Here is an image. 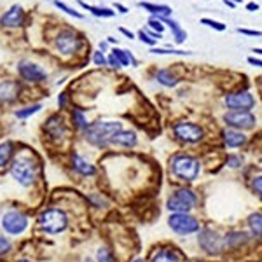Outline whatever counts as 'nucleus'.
Here are the masks:
<instances>
[{
    "instance_id": "1",
    "label": "nucleus",
    "mask_w": 262,
    "mask_h": 262,
    "mask_svg": "<svg viewBox=\"0 0 262 262\" xmlns=\"http://www.w3.org/2000/svg\"><path fill=\"white\" fill-rule=\"evenodd\" d=\"M122 129L121 122L114 121H98L86 128V140L96 147H107L110 144V138Z\"/></svg>"
},
{
    "instance_id": "2",
    "label": "nucleus",
    "mask_w": 262,
    "mask_h": 262,
    "mask_svg": "<svg viewBox=\"0 0 262 262\" xmlns=\"http://www.w3.org/2000/svg\"><path fill=\"white\" fill-rule=\"evenodd\" d=\"M11 173L18 180V184H21L23 187H30L37 177V165L28 156H19L11 166Z\"/></svg>"
},
{
    "instance_id": "3",
    "label": "nucleus",
    "mask_w": 262,
    "mask_h": 262,
    "mask_svg": "<svg viewBox=\"0 0 262 262\" xmlns=\"http://www.w3.org/2000/svg\"><path fill=\"white\" fill-rule=\"evenodd\" d=\"M172 168H173V173L177 175L180 180H187V182L196 180L198 175L201 172L200 161L190 156H175L172 161Z\"/></svg>"
},
{
    "instance_id": "4",
    "label": "nucleus",
    "mask_w": 262,
    "mask_h": 262,
    "mask_svg": "<svg viewBox=\"0 0 262 262\" xmlns=\"http://www.w3.org/2000/svg\"><path fill=\"white\" fill-rule=\"evenodd\" d=\"M39 225L49 234H59L67 229L69 225V218L59 210H46L39 217Z\"/></svg>"
},
{
    "instance_id": "5",
    "label": "nucleus",
    "mask_w": 262,
    "mask_h": 262,
    "mask_svg": "<svg viewBox=\"0 0 262 262\" xmlns=\"http://www.w3.org/2000/svg\"><path fill=\"white\" fill-rule=\"evenodd\" d=\"M196 205V194L190 189H178L168 200V210L175 213H187Z\"/></svg>"
},
{
    "instance_id": "6",
    "label": "nucleus",
    "mask_w": 262,
    "mask_h": 262,
    "mask_svg": "<svg viewBox=\"0 0 262 262\" xmlns=\"http://www.w3.org/2000/svg\"><path fill=\"white\" fill-rule=\"evenodd\" d=\"M168 225L172 227V231L180 234V236H187V234L200 231V222L190 217L189 213H173L168 218Z\"/></svg>"
},
{
    "instance_id": "7",
    "label": "nucleus",
    "mask_w": 262,
    "mask_h": 262,
    "mask_svg": "<svg viewBox=\"0 0 262 262\" xmlns=\"http://www.w3.org/2000/svg\"><path fill=\"white\" fill-rule=\"evenodd\" d=\"M54 47H56V51L61 53L63 56H70V54L79 51V47H81V39H79L77 34L72 30L59 31L56 39H54Z\"/></svg>"
},
{
    "instance_id": "8",
    "label": "nucleus",
    "mask_w": 262,
    "mask_h": 262,
    "mask_svg": "<svg viewBox=\"0 0 262 262\" xmlns=\"http://www.w3.org/2000/svg\"><path fill=\"white\" fill-rule=\"evenodd\" d=\"M225 105L231 110H243V112H250L255 107V98L248 91H236V93L225 94Z\"/></svg>"
},
{
    "instance_id": "9",
    "label": "nucleus",
    "mask_w": 262,
    "mask_h": 262,
    "mask_svg": "<svg viewBox=\"0 0 262 262\" xmlns=\"http://www.w3.org/2000/svg\"><path fill=\"white\" fill-rule=\"evenodd\" d=\"M2 227L4 231L9 234H21L28 227V218H26V215H23L21 212L11 210V212H7L2 217Z\"/></svg>"
},
{
    "instance_id": "10",
    "label": "nucleus",
    "mask_w": 262,
    "mask_h": 262,
    "mask_svg": "<svg viewBox=\"0 0 262 262\" xmlns=\"http://www.w3.org/2000/svg\"><path fill=\"white\" fill-rule=\"evenodd\" d=\"M224 121L233 129H248L255 126V116L252 112H243V110H231L224 116Z\"/></svg>"
},
{
    "instance_id": "11",
    "label": "nucleus",
    "mask_w": 262,
    "mask_h": 262,
    "mask_svg": "<svg viewBox=\"0 0 262 262\" xmlns=\"http://www.w3.org/2000/svg\"><path fill=\"white\" fill-rule=\"evenodd\" d=\"M18 72L23 81L26 82H42L47 79L46 70L42 67H39L37 63L28 61V59H23V61L18 63Z\"/></svg>"
},
{
    "instance_id": "12",
    "label": "nucleus",
    "mask_w": 262,
    "mask_h": 262,
    "mask_svg": "<svg viewBox=\"0 0 262 262\" xmlns=\"http://www.w3.org/2000/svg\"><path fill=\"white\" fill-rule=\"evenodd\" d=\"M175 135L180 138L182 142L187 144H196L203 138V129L194 122H177L175 124Z\"/></svg>"
},
{
    "instance_id": "13",
    "label": "nucleus",
    "mask_w": 262,
    "mask_h": 262,
    "mask_svg": "<svg viewBox=\"0 0 262 262\" xmlns=\"http://www.w3.org/2000/svg\"><path fill=\"white\" fill-rule=\"evenodd\" d=\"M198 241H200L201 248L206 250L208 253H218L224 248V238H220L215 231H210V229H205L200 234Z\"/></svg>"
},
{
    "instance_id": "14",
    "label": "nucleus",
    "mask_w": 262,
    "mask_h": 262,
    "mask_svg": "<svg viewBox=\"0 0 262 262\" xmlns=\"http://www.w3.org/2000/svg\"><path fill=\"white\" fill-rule=\"evenodd\" d=\"M25 21V11H23L21 6H13L7 13H4V16L0 18V25L6 26V28H18V26L23 25Z\"/></svg>"
},
{
    "instance_id": "15",
    "label": "nucleus",
    "mask_w": 262,
    "mask_h": 262,
    "mask_svg": "<svg viewBox=\"0 0 262 262\" xmlns=\"http://www.w3.org/2000/svg\"><path fill=\"white\" fill-rule=\"evenodd\" d=\"M46 133L54 140H61L67 135V126L61 116H51L49 121L46 122Z\"/></svg>"
},
{
    "instance_id": "16",
    "label": "nucleus",
    "mask_w": 262,
    "mask_h": 262,
    "mask_svg": "<svg viewBox=\"0 0 262 262\" xmlns=\"http://www.w3.org/2000/svg\"><path fill=\"white\" fill-rule=\"evenodd\" d=\"M19 87L14 81H0V102L11 103L18 96Z\"/></svg>"
},
{
    "instance_id": "17",
    "label": "nucleus",
    "mask_w": 262,
    "mask_h": 262,
    "mask_svg": "<svg viewBox=\"0 0 262 262\" xmlns=\"http://www.w3.org/2000/svg\"><path fill=\"white\" fill-rule=\"evenodd\" d=\"M161 23H165V25H168L170 26V30L173 31V41L177 46H180V44H184L185 41H187V31H185L184 28H182L180 25H178L175 19L172 18H157Z\"/></svg>"
},
{
    "instance_id": "18",
    "label": "nucleus",
    "mask_w": 262,
    "mask_h": 262,
    "mask_svg": "<svg viewBox=\"0 0 262 262\" xmlns=\"http://www.w3.org/2000/svg\"><path fill=\"white\" fill-rule=\"evenodd\" d=\"M110 144L121 145V147H135L137 145V135H135L133 131L119 129L117 133L110 138Z\"/></svg>"
},
{
    "instance_id": "19",
    "label": "nucleus",
    "mask_w": 262,
    "mask_h": 262,
    "mask_svg": "<svg viewBox=\"0 0 262 262\" xmlns=\"http://www.w3.org/2000/svg\"><path fill=\"white\" fill-rule=\"evenodd\" d=\"M138 6H140L142 9H145L147 13L156 16V18H170V14H172V7H170V6H162V4L138 2Z\"/></svg>"
},
{
    "instance_id": "20",
    "label": "nucleus",
    "mask_w": 262,
    "mask_h": 262,
    "mask_svg": "<svg viewBox=\"0 0 262 262\" xmlns=\"http://www.w3.org/2000/svg\"><path fill=\"white\" fill-rule=\"evenodd\" d=\"M224 140H225V145H227V147L236 149V147L245 145L247 137H245V135L241 133V131H238V129H227V131H224Z\"/></svg>"
},
{
    "instance_id": "21",
    "label": "nucleus",
    "mask_w": 262,
    "mask_h": 262,
    "mask_svg": "<svg viewBox=\"0 0 262 262\" xmlns=\"http://www.w3.org/2000/svg\"><path fill=\"white\" fill-rule=\"evenodd\" d=\"M72 165H74V168L77 170L81 175H84V177H91V175L96 173L94 166L89 165V162H87L84 157L79 156V154H74V156H72Z\"/></svg>"
},
{
    "instance_id": "22",
    "label": "nucleus",
    "mask_w": 262,
    "mask_h": 262,
    "mask_svg": "<svg viewBox=\"0 0 262 262\" xmlns=\"http://www.w3.org/2000/svg\"><path fill=\"white\" fill-rule=\"evenodd\" d=\"M79 4H81L82 9L89 11V13L96 16V18H112V16L116 14V11H112L110 7H96V6H91V4L82 2V0H79Z\"/></svg>"
},
{
    "instance_id": "23",
    "label": "nucleus",
    "mask_w": 262,
    "mask_h": 262,
    "mask_svg": "<svg viewBox=\"0 0 262 262\" xmlns=\"http://www.w3.org/2000/svg\"><path fill=\"white\" fill-rule=\"evenodd\" d=\"M112 54L116 56L117 61L121 63V67H129V65L137 67V65H138L137 59L133 58V54H131L129 51H124V49H119V47H114V49H112Z\"/></svg>"
},
{
    "instance_id": "24",
    "label": "nucleus",
    "mask_w": 262,
    "mask_h": 262,
    "mask_svg": "<svg viewBox=\"0 0 262 262\" xmlns=\"http://www.w3.org/2000/svg\"><path fill=\"white\" fill-rule=\"evenodd\" d=\"M156 79H157L159 84L166 86V87H175L178 84V79L172 74V70H166V69L165 70H157Z\"/></svg>"
},
{
    "instance_id": "25",
    "label": "nucleus",
    "mask_w": 262,
    "mask_h": 262,
    "mask_svg": "<svg viewBox=\"0 0 262 262\" xmlns=\"http://www.w3.org/2000/svg\"><path fill=\"white\" fill-rule=\"evenodd\" d=\"M13 152L14 150H13V144H11V142H2V144H0V168H4V166L11 161Z\"/></svg>"
},
{
    "instance_id": "26",
    "label": "nucleus",
    "mask_w": 262,
    "mask_h": 262,
    "mask_svg": "<svg viewBox=\"0 0 262 262\" xmlns=\"http://www.w3.org/2000/svg\"><path fill=\"white\" fill-rule=\"evenodd\" d=\"M152 262H180V259L172 250H159V252L154 253Z\"/></svg>"
},
{
    "instance_id": "27",
    "label": "nucleus",
    "mask_w": 262,
    "mask_h": 262,
    "mask_svg": "<svg viewBox=\"0 0 262 262\" xmlns=\"http://www.w3.org/2000/svg\"><path fill=\"white\" fill-rule=\"evenodd\" d=\"M260 220H262L260 213H253V215L250 217V220H248L250 229H252L253 236H257V238L260 236V231H262V222Z\"/></svg>"
},
{
    "instance_id": "28",
    "label": "nucleus",
    "mask_w": 262,
    "mask_h": 262,
    "mask_svg": "<svg viewBox=\"0 0 262 262\" xmlns=\"http://www.w3.org/2000/svg\"><path fill=\"white\" fill-rule=\"evenodd\" d=\"M41 109H42V107L39 105V103H37V105L25 107V109H19V110H16V117H19V119H26V117L34 116V114H37Z\"/></svg>"
},
{
    "instance_id": "29",
    "label": "nucleus",
    "mask_w": 262,
    "mask_h": 262,
    "mask_svg": "<svg viewBox=\"0 0 262 262\" xmlns=\"http://www.w3.org/2000/svg\"><path fill=\"white\" fill-rule=\"evenodd\" d=\"M54 6L58 7V9H61V11H65L67 14H70V16H74V18H79V19H82L84 18V16H82L81 13H79V11H75V9H72V7L70 6H67L65 2H59V0H54Z\"/></svg>"
},
{
    "instance_id": "30",
    "label": "nucleus",
    "mask_w": 262,
    "mask_h": 262,
    "mask_svg": "<svg viewBox=\"0 0 262 262\" xmlns=\"http://www.w3.org/2000/svg\"><path fill=\"white\" fill-rule=\"evenodd\" d=\"M74 122H75V126H77L79 129H86L87 128V121H86V116L81 112V110H77L75 109L74 110Z\"/></svg>"
},
{
    "instance_id": "31",
    "label": "nucleus",
    "mask_w": 262,
    "mask_h": 262,
    "mask_svg": "<svg viewBox=\"0 0 262 262\" xmlns=\"http://www.w3.org/2000/svg\"><path fill=\"white\" fill-rule=\"evenodd\" d=\"M96 259H98V262H116V259H114V255H112V252H110L109 248H105V247L98 250Z\"/></svg>"
},
{
    "instance_id": "32",
    "label": "nucleus",
    "mask_w": 262,
    "mask_h": 262,
    "mask_svg": "<svg viewBox=\"0 0 262 262\" xmlns=\"http://www.w3.org/2000/svg\"><path fill=\"white\" fill-rule=\"evenodd\" d=\"M201 23L206 26H210V28H213V30H217V31H224L227 26L224 25V23H220V21H215V19H210V18H203L201 19Z\"/></svg>"
},
{
    "instance_id": "33",
    "label": "nucleus",
    "mask_w": 262,
    "mask_h": 262,
    "mask_svg": "<svg viewBox=\"0 0 262 262\" xmlns=\"http://www.w3.org/2000/svg\"><path fill=\"white\" fill-rule=\"evenodd\" d=\"M147 25H149L150 30L157 31V34H161V35H162V31H165V25H162V23L156 18V16H150V19H149V23H147Z\"/></svg>"
},
{
    "instance_id": "34",
    "label": "nucleus",
    "mask_w": 262,
    "mask_h": 262,
    "mask_svg": "<svg viewBox=\"0 0 262 262\" xmlns=\"http://www.w3.org/2000/svg\"><path fill=\"white\" fill-rule=\"evenodd\" d=\"M150 53L154 54H190L189 51H178V49H159V47H152Z\"/></svg>"
},
{
    "instance_id": "35",
    "label": "nucleus",
    "mask_w": 262,
    "mask_h": 262,
    "mask_svg": "<svg viewBox=\"0 0 262 262\" xmlns=\"http://www.w3.org/2000/svg\"><path fill=\"white\" fill-rule=\"evenodd\" d=\"M93 61H94V65H96V67H105V65H107V58L103 56L102 51H94Z\"/></svg>"
},
{
    "instance_id": "36",
    "label": "nucleus",
    "mask_w": 262,
    "mask_h": 262,
    "mask_svg": "<svg viewBox=\"0 0 262 262\" xmlns=\"http://www.w3.org/2000/svg\"><path fill=\"white\" fill-rule=\"evenodd\" d=\"M138 39H140L142 42H145L147 46H150V47H154V46H156V44H157V41H154V39H150L144 30L138 31Z\"/></svg>"
},
{
    "instance_id": "37",
    "label": "nucleus",
    "mask_w": 262,
    "mask_h": 262,
    "mask_svg": "<svg viewBox=\"0 0 262 262\" xmlns=\"http://www.w3.org/2000/svg\"><path fill=\"white\" fill-rule=\"evenodd\" d=\"M227 165L231 166V168H240V166H241V159L238 156H229L227 157Z\"/></svg>"
},
{
    "instance_id": "38",
    "label": "nucleus",
    "mask_w": 262,
    "mask_h": 262,
    "mask_svg": "<svg viewBox=\"0 0 262 262\" xmlns=\"http://www.w3.org/2000/svg\"><path fill=\"white\" fill-rule=\"evenodd\" d=\"M9 248H11L9 240H6V238H2V236H0V253H6V252H9Z\"/></svg>"
},
{
    "instance_id": "39",
    "label": "nucleus",
    "mask_w": 262,
    "mask_h": 262,
    "mask_svg": "<svg viewBox=\"0 0 262 262\" xmlns=\"http://www.w3.org/2000/svg\"><path fill=\"white\" fill-rule=\"evenodd\" d=\"M238 34L250 35V37H260V31H259V30H247V28H238Z\"/></svg>"
},
{
    "instance_id": "40",
    "label": "nucleus",
    "mask_w": 262,
    "mask_h": 262,
    "mask_svg": "<svg viewBox=\"0 0 262 262\" xmlns=\"http://www.w3.org/2000/svg\"><path fill=\"white\" fill-rule=\"evenodd\" d=\"M260 184H262V180H260V177H255V180L252 182V189H253V192L255 194H259L260 196Z\"/></svg>"
},
{
    "instance_id": "41",
    "label": "nucleus",
    "mask_w": 262,
    "mask_h": 262,
    "mask_svg": "<svg viewBox=\"0 0 262 262\" xmlns=\"http://www.w3.org/2000/svg\"><path fill=\"white\" fill-rule=\"evenodd\" d=\"M107 65H110L112 69H121V63L117 61L114 54H110V56H109V59H107Z\"/></svg>"
},
{
    "instance_id": "42",
    "label": "nucleus",
    "mask_w": 262,
    "mask_h": 262,
    "mask_svg": "<svg viewBox=\"0 0 262 262\" xmlns=\"http://www.w3.org/2000/svg\"><path fill=\"white\" fill-rule=\"evenodd\" d=\"M147 35H149L150 39H154V41H159V39L162 37L161 34H157V31H154V30H150V28H147V30H144Z\"/></svg>"
},
{
    "instance_id": "43",
    "label": "nucleus",
    "mask_w": 262,
    "mask_h": 262,
    "mask_svg": "<svg viewBox=\"0 0 262 262\" xmlns=\"http://www.w3.org/2000/svg\"><path fill=\"white\" fill-rule=\"evenodd\" d=\"M260 9V6L257 2H250L247 4V11H250V13H255V11H259Z\"/></svg>"
},
{
    "instance_id": "44",
    "label": "nucleus",
    "mask_w": 262,
    "mask_h": 262,
    "mask_svg": "<svg viewBox=\"0 0 262 262\" xmlns=\"http://www.w3.org/2000/svg\"><path fill=\"white\" fill-rule=\"evenodd\" d=\"M114 7H116V9H117L121 14H126V13H128V7H124V6H122V4H119V2L114 4Z\"/></svg>"
},
{
    "instance_id": "45",
    "label": "nucleus",
    "mask_w": 262,
    "mask_h": 262,
    "mask_svg": "<svg viewBox=\"0 0 262 262\" xmlns=\"http://www.w3.org/2000/svg\"><path fill=\"white\" fill-rule=\"evenodd\" d=\"M248 63H250V65H255V67H262V61H260V59H259V58H253V56L248 58Z\"/></svg>"
},
{
    "instance_id": "46",
    "label": "nucleus",
    "mask_w": 262,
    "mask_h": 262,
    "mask_svg": "<svg viewBox=\"0 0 262 262\" xmlns=\"http://www.w3.org/2000/svg\"><path fill=\"white\" fill-rule=\"evenodd\" d=\"M119 31H121L122 35H126V37H128V39H135V34H133V31H129V30L122 28V26H121V28H119Z\"/></svg>"
},
{
    "instance_id": "47",
    "label": "nucleus",
    "mask_w": 262,
    "mask_h": 262,
    "mask_svg": "<svg viewBox=\"0 0 262 262\" xmlns=\"http://www.w3.org/2000/svg\"><path fill=\"white\" fill-rule=\"evenodd\" d=\"M58 103H59V107H65V105H67V94H65V93H61V94H59Z\"/></svg>"
},
{
    "instance_id": "48",
    "label": "nucleus",
    "mask_w": 262,
    "mask_h": 262,
    "mask_svg": "<svg viewBox=\"0 0 262 262\" xmlns=\"http://www.w3.org/2000/svg\"><path fill=\"white\" fill-rule=\"evenodd\" d=\"M107 44H117V39H114V37H107Z\"/></svg>"
},
{
    "instance_id": "49",
    "label": "nucleus",
    "mask_w": 262,
    "mask_h": 262,
    "mask_svg": "<svg viewBox=\"0 0 262 262\" xmlns=\"http://www.w3.org/2000/svg\"><path fill=\"white\" fill-rule=\"evenodd\" d=\"M224 4H225V6H227V7H233V9H234V7H236V4L229 2V0H224Z\"/></svg>"
},
{
    "instance_id": "50",
    "label": "nucleus",
    "mask_w": 262,
    "mask_h": 262,
    "mask_svg": "<svg viewBox=\"0 0 262 262\" xmlns=\"http://www.w3.org/2000/svg\"><path fill=\"white\" fill-rule=\"evenodd\" d=\"M107 47H109V44H107V42H100V49H102V51H105Z\"/></svg>"
},
{
    "instance_id": "51",
    "label": "nucleus",
    "mask_w": 262,
    "mask_h": 262,
    "mask_svg": "<svg viewBox=\"0 0 262 262\" xmlns=\"http://www.w3.org/2000/svg\"><path fill=\"white\" fill-rule=\"evenodd\" d=\"M229 2H233V4H236V6H238V4H241L243 0H229Z\"/></svg>"
},
{
    "instance_id": "52",
    "label": "nucleus",
    "mask_w": 262,
    "mask_h": 262,
    "mask_svg": "<svg viewBox=\"0 0 262 262\" xmlns=\"http://www.w3.org/2000/svg\"><path fill=\"white\" fill-rule=\"evenodd\" d=\"M135 262H144V260H142V259H137V260H135Z\"/></svg>"
},
{
    "instance_id": "53",
    "label": "nucleus",
    "mask_w": 262,
    "mask_h": 262,
    "mask_svg": "<svg viewBox=\"0 0 262 262\" xmlns=\"http://www.w3.org/2000/svg\"><path fill=\"white\" fill-rule=\"evenodd\" d=\"M19 262H28V260H19Z\"/></svg>"
}]
</instances>
